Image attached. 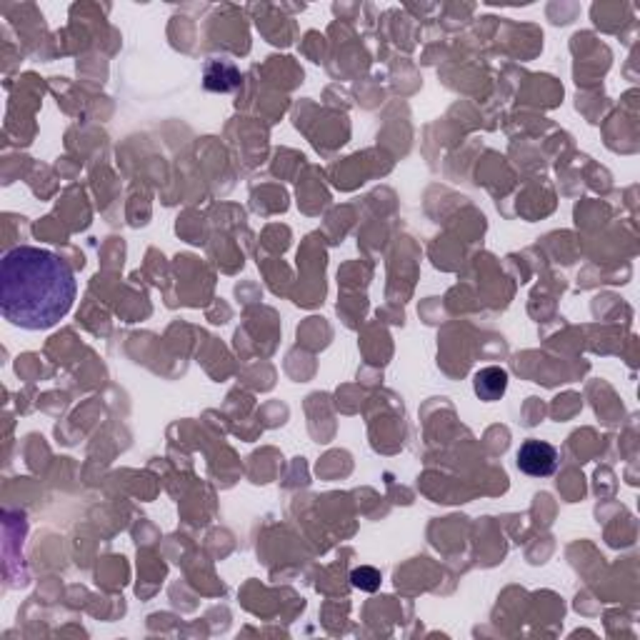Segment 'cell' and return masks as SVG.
I'll list each match as a JSON object with an SVG mask.
<instances>
[{"mask_svg": "<svg viewBox=\"0 0 640 640\" xmlns=\"http://www.w3.org/2000/svg\"><path fill=\"white\" fill-rule=\"evenodd\" d=\"M76 291L70 266L51 251L23 245L0 263V310L18 328H53L73 308Z\"/></svg>", "mask_w": 640, "mask_h": 640, "instance_id": "1", "label": "cell"}, {"mask_svg": "<svg viewBox=\"0 0 640 640\" xmlns=\"http://www.w3.org/2000/svg\"><path fill=\"white\" fill-rule=\"evenodd\" d=\"M350 583L360 590H368V593H373L380 588V573L375 571V568H368V565H363V568H356L353 575H350Z\"/></svg>", "mask_w": 640, "mask_h": 640, "instance_id": "5", "label": "cell"}, {"mask_svg": "<svg viewBox=\"0 0 640 640\" xmlns=\"http://www.w3.org/2000/svg\"><path fill=\"white\" fill-rule=\"evenodd\" d=\"M473 388L478 393L480 400H500L506 396L508 390V373L503 368L498 365H488L476 373V380H473Z\"/></svg>", "mask_w": 640, "mask_h": 640, "instance_id": "4", "label": "cell"}, {"mask_svg": "<svg viewBox=\"0 0 640 640\" xmlns=\"http://www.w3.org/2000/svg\"><path fill=\"white\" fill-rule=\"evenodd\" d=\"M203 83H205L208 91L228 93V91H236L240 85V70L228 60H211L205 66V73H203Z\"/></svg>", "mask_w": 640, "mask_h": 640, "instance_id": "3", "label": "cell"}, {"mask_svg": "<svg viewBox=\"0 0 640 640\" xmlns=\"http://www.w3.org/2000/svg\"><path fill=\"white\" fill-rule=\"evenodd\" d=\"M518 468L525 476L548 478L558 468V451L546 440H525L518 451Z\"/></svg>", "mask_w": 640, "mask_h": 640, "instance_id": "2", "label": "cell"}]
</instances>
